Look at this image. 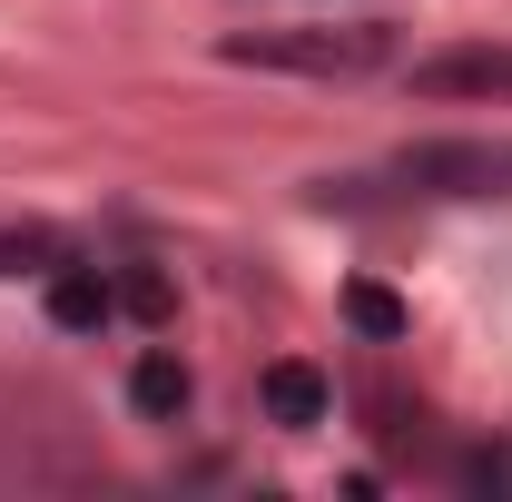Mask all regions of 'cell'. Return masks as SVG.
Segmentation results:
<instances>
[{"mask_svg": "<svg viewBox=\"0 0 512 502\" xmlns=\"http://www.w3.org/2000/svg\"><path fill=\"white\" fill-rule=\"evenodd\" d=\"M227 60L237 69H296V79H365V69L394 60V30L384 20H355V30H237Z\"/></svg>", "mask_w": 512, "mask_h": 502, "instance_id": "obj_1", "label": "cell"}, {"mask_svg": "<svg viewBox=\"0 0 512 502\" xmlns=\"http://www.w3.org/2000/svg\"><path fill=\"white\" fill-rule=\"evenodd\" d=\"M394 178L424 188V197H512V138H434V148H404Z\"/></svg>", "mask_w": 512, "mask_h": 502, "instance_id": "obj_2", "label": "cell"}, {"mask_svg": "<svg viewBox=\"0 0 512 502\" xmlns=\"http://www.w3.org/2000/svg\"><path fill=\"white\" fill-rule=\"evenodd\" d=\"M60 237H50V227H0V276H50V266H60Z\"/></svg>", "mask_w": 512, "mask_h": 502, "instance_id": "obj_7", "label": "cell"}, {"mask_svg": "<svg viewBox=\"0 0 512 502\" xmlns=\"http://www.w3.org/2000/svg\"><path fill=\"white\" fill-rule=\"evenodd\" d=\"M119 306H128V315H168V276H148V266L119 276Z\"/></svg>", "mask_w": 512, "mask_h": 502, "instance_id": "obj_9", "label": "cell"}, {"mask_svg": "<svg viewBox=\"0 0 512 502\" xmlns=\"http://www.w3.org/2000/svg\"><path fill=\"white\" fill-rule=\"evenodd\" d=\"M266 414L276 424H325V375L316 365H266Z\"/></svg>", "mask_w": 512, "mask_h": 502, "instance_id": "obj_6", "label": "cell"}, {"mask_svg": "<svg viewBox=\"0 0 512 502\" xmlns=\"http://www.w3.org/2000/svg\"><path fill=\"white\" fill-rule=\"evenodd\" d=\"M128 404H138L148 424H178V414H188V365H178V355H138V365H128Z\"/></svg>", "mask_w": 512, "mask_h": 502, "instance_id": "obj_5", "label": "cell"}, {"mask_svg": "<svg viewBox=\"0 0 512 502\" xmlns=\"http://www.w3.org/2000/svg\"><path fill=\"white\" fill-rule=\"evenodd\" d=\"M345 315H355V325H365L375 345H394V335H404V306H394L384 286H345Z\"/></svg>", "mask_w": 512, "mask_h": 502, "instance_id": "obj_8", "label": "cell"}, {"mask_svg": "<svg viewBox=\"0 0 512 502\" xmlns=\"http://www.w3.org/2000/svg\"><path fill=\"white\" fill-rule=\"evenodd\" d=\"M109 315H119V286H109V276H99V266H50V325H69V335H99V325H109Z\"/></svg>", "mask_w": 512, "mask_h": 502, "instance_id": "obj_4", "label": "cell"}, {"mask_svg": "<svg viewBox=\"0 0 512 502\" xmlns=\"http://www.w3.org/2000/svg\"><path fill=\"white\" fill-rule=\"evenodd\" d=\"M414 99H512V50L503 40H463L414 60Z\"/></svg>", "mask_w": 512, "mask_h": 502, "instance_id": "obj_3", "label": "cell"}]
</instances>
